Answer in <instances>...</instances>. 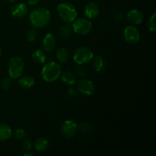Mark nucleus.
Returning <instances> with one entry per match:
<instances>
[{
    "label": "nucleus",
    "instance_id": "obj_29",
    "mask_svg": "<svg viewBox=\"0 0 156 156\" xmlns=\"http://www.w3.org/2000/svg\"><path fill=\"white\" fill-rule=\"evenodd\" d=\"M67 94H68V95L69 97H75V96H76L78 94V91L76 88H69L68 91H67Z\"/></svg>",
    "mask_w": 156,
    "mask_h": 156
},
{
    "label": "nucleus",
    "instance_id": "obj_19",
    "mask_svg": "<svg viewBox=\"0 0 156 156\" xmlns=\"http://www.w3.org/2000/svg\"><path fill=\"white\" fill-rule=\"evenodd\" d=\"M72 32H73V27L69 23H66L59 29V34L62 39H69L71 37Z\"/></svg>",
    "mask_w": 156,
    "mask_h": 156
},
{
    "label": "nucleus",
    "instance_id": "obj_2",
    "mask_svg": "<svg viewBox=\"0 0 156 156\" xmlns=\"http://www.w3.org/2000/svg\"><path fill=\"white\" fill-rule=\"evenodd\" d=\"M57 13L59 18L65 23H73L77 18L78 12L76 8L68 2H61L57 6Z\"/></svg>",
    "mask_w": 156,
    "mask_h": 156
},
{
    "label": "nucleus",
    "instance_id": "obj_30",
    "mask_svg": "<svg viewBox=\"0 0 156 156\" xmlns=\"http://www.w3.org/2000/svg\"><path fill=\"white\" fill-rule=\"evenodd\" d=\"M114 19L116 22H120L123 21V15L121 13H117L114 15Z\"/></svg>",
    "mask_w": 156,
    "mask_h": 156
},
{
    "label": "nucleus",
    "instance_id": "obj_14",
    "mask_svg": "<svg viewBox=\"0 0 156 156\" xmlns=\"http://www.w3.org/2000/svg\"><path fill=\"white\" fill-rule=\"evenodd\" d=\"M60 75L62 81L66 85H73L77 82V78H76V74L69 71V70L62 72V73H61Z\"/></svg>",
    "mask_w": 156,
    "mask_h": 156
},
{
    "label": "nucleus",
    "instance_id": "obj_34",
    "mask_svg": "<svg viewBox=\"0 0 156 156\" xmlns=\"http://www.w3.org/2000/svg\"><path fill=\"white\" fill-rule=\"evenodd\" d=\"M1 55H2V49L1 47H0V56H1Z\"/></svg>",
    "mask_w": 156,
    "mask_h": 156
},
{
    "label": "nucleus",
    "instance_id": "obj_18",
    "mask_svg": "<svg viewBox=\"0 0 156 156\" xmlns=\"http://www.w3.org/2000/svg\"><path fill=\"white\" fill-rule=\"evenodd\" d=\"M18 83H19L21 87L26 88V89H28V88L33 87V85L35 83V81L34 79L31 76H24L20 78Z\"/></svg>",
    "mask_w": 156,
    "mask_h": 156
},
{
    "label": "nucleus",
    "instance_id": "obj_7",
    "mask_svg": "<svg viewBox=\"0 0 156 156\" xmlns=\"http://www.w3.org/2000/svg\"><path fill=\"white\" fill-rule=\"evenodd\" d=\"M78 125L76 122L71 120H67L62 123L60 128V133L64 139L69 140L76 134Z\"/></svg>",
    "mask_w": 156,
    "mask_h": 156
},
{
    "label": "nucleus",
    "instance_id": "obj_10",
    "mask_svg": "<svg viewBox=\"0 0 156 156\" xmlns=\"http://www.w3.org/2000/svg\"><path fill=\"white\" fill-rule=\"evenodd\" d=\"M27 12H28V8L24 3H17L11 8V14L14 18H24L27 15Z\"/></svg>",
    "mask_w": 156,
    "mask_h": 156
},
{
    "label": "nucleus",
    "instance_id": "obj_32",
    "mask_svg": "<svg viewBox=\"0 0 156 156\" xmlns=\"http://www.w3.org/2000/svg\"><path fill=\"white\" fill-rule=\"evenodd\" d=\"M3 1L5 2H7V3H12V2H14L15 0H3Z\"/></svg>",
    "mask_w": 156,
    "mask_h": 156
},
{
    "label": "nucleus",
    "instance_id": "obj_21",
    "mask_svg": "<svg viewBox=\"0 0 156 156\" xmlns=\"http://www.w3.org/2000/svg\"><path fill=\"white\" fill-rule=\"evenodd\" d=\"M31 58L33 59V61H34L37 63H44L47 59V56H46L45 53H44L43 50H37L32 53Z\"/></svg>",
    "mask_w": 156,
    "mask_h": 156
},
{
    "label": "nucleus",
    "instance_id": "obj_6",
    "mask_svg": "<svg viewBox=\"0 0 156 156\" xmlns=\"http://www.w3.org/2000/svg\"><path fill=\"white\" fill-rule=\"evenodd\" d=\"M72 27L75 33L79 35H86L91 32L92 29V24L86 18H76L73 21Z\"/></svg>",
    "mask_w": 156,
    "mask_h": 156
},
{
    "label": "nucleus",
    "instance_id": "obj_24",
    "mask_svg": "<svg viewBox=\"0 0 156 156\" xmlns=\"http://www.w3.org/2000/svg\"><path fill=\"white\" fill-rule=\"evenodd\" d=\"M14 134L17 140H23L27 137V133L24 129H17L14 131Z\"/></svg>",
    "mask_w": 156,
    "mask_h": 156
},
{
    "label": "nucleus",
    "instance_id": "obj_12",
    "mask_svg": "<svg viewBox=\"0 0 156 156\" xmlns=\"http://www.w3.org/2000/svg\"><path fill=\"white\" fill-rule=\"evenodd\" d=\"M100 14L99 6L95 2L88 3L85 7V15L89 19H94L97 18Z\"/></svg>",
    "mask_w": 156,
    "mask_h": 156
},
{
    "label": "nucleus",
    "instance_id": "obj_31",
    "mask_svg": "<svg viewBox=\"0 0 156 156\" xmlns=\"http://www.w3.org/2000/svg\"><path fill=\"white\" fill-rule=\"evenodd\" d=\"M40 0H28V4L30 5H37L38 2H39Z\"/></svg>",
    "mask_w": 156,
    "mask_h": 156
},
{
    "label": "nucleus",
    "instance_id": "obj_22",
    "mask_svg": "<svg viewBox=\"0 0 156 156\" xmlns=\"http://www.w3.org/2000/svg\"><path fill=\"white\" fill-rule=\"evenodd\" d=\"M37 37L38 31L35 27L29 29L27 32V34H26V38H27V41H29V42H34V41H36Z\"/></svg>",
    "mask_w": 156,
    "mask_h": 156
},
{
    "label": "nucleus",
    "instance_id": "obj_5",
    "mask_svg": "<svg viewBox=\"0 0 156 156\" xmlns=\"http://www.w3.org/2000/svg\"><path fill=\"white\" fill-rule=\"evenodd\" d=\"M94 57L93 52L91 51V49L86 47H80L76 49L73 53V60L77 64H83L88 63L89 61Z\"/></svg>",
    "mask_w": 156,
    "mask_h": 156
},
{
    "label": "nucleus",
    "instance_id": "obj_3",
    "mask_svg": "<svg viewBox=\"0 0 156 156\" xmlns=\"http://www.w3.org/2000/svg\"><path fill=\"white\" fill-rule=\"evenodd\" d=\"M61 66L56 62H47L41 70V76L45 82H52L56 81L60 76Z\"/></svg>",
    "mask_w": 156,
    "mask_h": 156
},
{
    "label": "nucleus",
    "instance_id": "obj_1",
    "mask_svg": "<svg viewBox=\"0 0 156 156\" xmlns=\"http://www.w3.org/2000/svg\"><path fill=\"white\" fill-rule=\"evenodd\" d=\"M51 19V14L45 8H37L30 13L29 21L35 28H41L49 24Z\"/></svg>",
    "mask_w": 156,
    "mask_h": 156
},
{
    "label": "nucleus",
    "instance_id": "obj_26",
    "mask_svg": "<svg viewBox=\"0 0 156 156\" xmlns=\"http://www.w3.org/2000/svg\"><path fill=\"white\" fill-rule=\"evenodd\" d=\"M155 18H156V13L154 12L152 14V15L151 16V18H149V29L150 31L152 32H155L156 30V23H155Z\"/></svg>",
    "mask_w": 156,
    "mask_h": 156
},
{
    "label": "nucleus",
    "instance_id": "obj_15",
    "mask_svg": "<svg viewBox=\"0 0 156 156\" xmlns=\"http://www.w3.org/2000/svg\"><path fill=\"white\" fill-rule=\"evenodd\" d=\"M93 66H94V70L97 73H101L106 69L107 63L105 59H104L103 56H97L94 57V61H93Z\"/></svg>",
    "mask_w": 156,
    "mask_h": 156
},
{
    "label": "nucleus",
    "instance_id": "obj_4",
    "mask_svg": "<svg viewBox=\"0 0 156 156\" xmlns=\"http://www.w3.org/2000/svg\"><path fill=\"white\" fill-rule=\"evenodd\" d=\"M24 69V60L20 56H14L9 60L8 65L9 75L12 79L20 78Z\"/></svg>",
    "mask_w": 156,
    "mask_h": 156
},
{
    "label": "nucleus",
    "instance_id": "obj_8",
    "mask_svg": "<svg viewBox=\"0 0 156 156\" xmlns=\"http://www.w3.org/2000/svg\"><path fill=\"white\" fill-rule=\"evenodd\" d=\"M123 37L128 44H136L140 40V31L135 26H126L123 30Z\"/></svg>",
    "mask_w": 156,
    "mask_h": 156
},
{
    "label": "nucleus",
    "instance_id": "obj_20",
    "mask_svg": "<svg viewBox=\"0 0 156 156\" xmlns=\"http://www.w3.org/2000/svg\"><path fill=\"white\" fill-rule=\"evenodd\" d=\"M56 57H57V59L59 62L65 63L68 61L69 58V53L66 48L60 47L56 52Z\"/></svg>",
    "mask_w": 156,
    "mask_h": 156
},
{
    "label": "nucleus",
    "instance_id": "obj_23",
    "mask_svg": "<svg viewBox=\"0 0 156 156\" xmlns=\"http://www.w3.org/2000/svg\"><path fill=\"white\" fill-rule=\"evenodd\" d=\"M75 72H76V76L79 78H81V79L85 78L87 75V69L85 66H83L81 64H78V66H76Z\"/></svg>",
    "mask_w": 156,
    "mask_h": 156
},
{
    "label": "nucleus",
    "instance_id": "obj_28",
    "mask_svg": "<svg viewBox=\"0 0 156 156\" xmlns=\"http://www.w3.org/2000/svg\"><path fill=\"white\" fill-rule=\"evenodd\" d=\"M22 146L24 148V149L27 152H29L30 149H32V143L29 139L25 138L24 140H23L22 143Z\"/></svg>",
    "mask_w": 156,
    "mask_h": 156
},
{
    "label": "nucleus",
    "instance_id": "obj_17",
    "mask_svg": "<svg viewBox=\"0 0 156 156\" xmlns=\"http://www.w3.org/2000/svg\"><path fill=\"white\" fill-rule=\"evenodd\" d=\"M34 148L37 152H44L48 149L49 142L44 137H41L34 142Z\"/></svg>",
    "mask_w": 156,
    "mask_h": 156
},
{
    "label": "nucleus",
    "instance_id": "obj_11",
    "mask_svg": "<svg viewBox=\"0 0 156 156\" xmlns=\"http://www.w3.org/2000/svg\"><path fill=\"white\" fill-rule=\"evenodd\" d=\"M56 37L53 34H47L45 37H44V40L42 41V48L45 52L50 53V52L53 51L56 47Z\"/></svg>",
    "mask_w": 156,
    "mask_h": 156
},
{
    "label": "nucleus",
    "instance_id": "obj_33",
    "mask_svg": "<svg viewBox=\"0 0 156 156\" xmlns=\"http://www.w3.org/2000/svg\"><path fill=\"white\" fill-rule=\"evenodd\" d=\"M33 155V153H30V152H26V153L24 154V156H32Z\"/></svg>",
    "mask_w": 156,
    "mask_h": 156
},
{
    "label": "nucleus",
    "instance_id": "obj_27",
    "mask_svg": "<svg viewBox=\"0 0 156 156\" xmlns=\"http://www.w3.org/2000/svg\"><path fill=\"white\" fill-rule=\"evenodd\" d=\"M78 129L81 131L83 133H86L91 129V126H90L89 123H86V122H84V123H80L79 125H78Z\"/></svg>",
    "mask_w": 156,
    "mask_h": 156
},
{
    "label": "nucleus",
    "instance_id": "obj_9",
    "mask_svg": "<svg viewBox=\"0 0 156 156\" xmlns=\"http://www.w3.org/2000/svg\"><path fill=\"white\" fill-rule=\"evenodd\" d=\"M78 91L87 96H91L95 91V86L91 80L82 78L78 82Z\"/></svg>",
    "mask_w": 156,
    "mask_h": 156
},
{
    "label": "nucleus",
    "instance_id": "obj_16",
    "mask_svg": "<svg viewBox=\"0 0 156 156\" xmlns=\"http://www.w3.org/2000/svg\"><path fill=\"white\" fill-rule=\"evenodd\" d=\"M12 128L5 123L0 124V141L7 140L12 136Z\"/></svg>",
    "mask_w": 156,
    "mask_h": 156
},
{
    "label": "nucleus",
    "instance_id": "obj_13",
    "mask_svg": "<svg viewBox=\"0 0 156 156\" xmlns=\"http://www.w3.org/2000/svg\"><path fill=\"white\" fill-rule=\"evenodd\" d=\"M143 12L138 9H133L130 10L126 15V18L130 23L133 24H140L143 20Z\"/></svg>",
    "mask_w": 156,
    "mask_h": 156
},
{
    "label": "nucleus",
    "instance_id": "obj_25",
    "mask_svg": "<svg viewBox=\"0 0 156 156\" xmlns=\"http://www.w3.org/2000/svg\"><path fill=\"white\" fill-rule=\"evenodd\" d=\"M12 85V79L9 76V77H5L2 79L1 82V87L2 89L8 90Z\"/></svg>",
    "mask_w": 156,
    "mask_h": 156
}]
</instances>
